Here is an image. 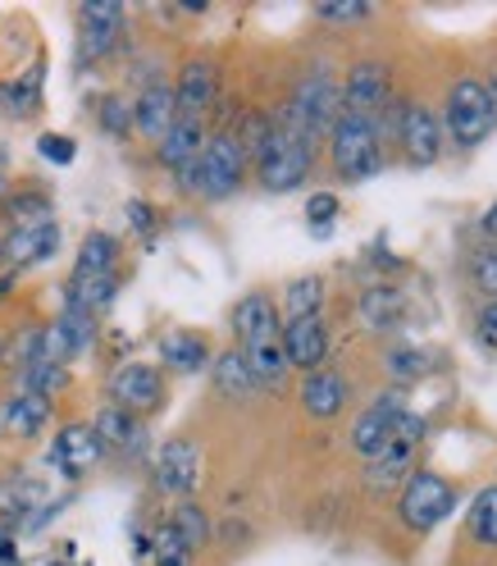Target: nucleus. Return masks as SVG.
<instances>
[{
  "mask_svg": "<svg viewBox=\"0 0 497 566\" xmlns=\"http://www.w3.org/2000/svg\"><path fill=\"white\" fill-rule=\"evenodd\" d=\"M315 14L325 23H357L370 14V0H319Z\"/></svg>",
  "mask_w": 497,
  "mask_h": 566,
  "instance_id": "4c0bfd02",
  "label": "nucleus"
},
{
  "mask_svg": "<svg viewBox=\"0 0 497 566\" xmlns=\"http://www.w3.org/2000/svg\"><path fill=\"white\" fill-rule=\"evenodd\" d=\"M46 566H64V562H46Z\"/></svg>",
  "mask_w": 497,
  "mask_h": 566,
  "instance_id": "8fccbe9b",
  "label": "nucleus"
},
{
  "mask_svg": "<svg viewBox=\"0 0 497 566\" xmlns=\"http://www.w3.org/2000/svg\"><path fill=\"white\" fill-rule=\"evenodd\" d=\"M456 507V493L443 475L434 471H411L406 475V489H402V521L411 530H434L443 516H452Z\"/></svg>",
  "mask_w": 497,
  "mask_h": 566,
  "instance_id": "0eeeda50",
  "label": "nucleus"
},
{
  "mask_svg": "<svg viewBox=\"0 0 497 566\" xmlns=\"http://www.w3.org/2000/svg\"><path fill=\"white\" fill-rule=\"evenodd\" d=\"M329 147H334V165L342 179H370L383 165V147H379V128L370 115H351L342 111L338 124L329 128Z\"/></svg>",
  "mask_w": 497,
  "mask_h": 566,
  "instance_id": "f03ea898",
  "label": "nucleus"
},
{
  "mask_svg": "<svg viewBox=\"0 0 497 566\" xmlns=\"http://www.w3.org/2000/svg\"><path fill=\"white\" fill-rule=\"evenodd\" d=\"M156 484L160 493H173V499L188 503V493L201 484V452L192 439H169L156 452Z\"/></svg>",
  "mask_w": 497,
  "mask_h": 566,
  "instance_id": "1a4fd4ad",
  "label": "nucleus"
},
{
  "mask_svg": "<svg viewBox=\"0 0 497 566\" xmlns=\"http://www.w3.org/2000/svg\"><path fill=\"white\" fill-rule=\"evenodd\" d=\"M0 265H6V238H0Z\"/></svg>",
  "mask_w": 497,
  "mask_h": 566,
  "instance_id": "09e8293b",
  "label": "nucleus"
},
{
  "mask_svg": "<svg viewBox=\"0 0 497 566\" xmlns=\"http://www.w3.org/2000/svg\"><path fill=\"white\" fill-rule=\"evenodd\" d=\"M197 169H201V184H197L201 197H210V201L233 197V192L242 188V174H246V151H242L237 133L205 137V151H201Z\"/></svg>",
  "mask_w": 497,
  "mask_h": 566,
  "instance_id": "20e7f679",
  "label": "nucleus"
},
{
  "mask_svg": "<svg viewBox=\"0 0 497 566\" xmlns=\"http://www.w3.org/2000/svg\"><path fill=\"white\" fill-rule=\"evenodd\" d=\"M402 398H393V394H388V398H379L374 407H366L361 416H357V424H351V448H357L361 457H366V462H370V457H379V448L388 443V434H393V424L402 420Z\"/></svg>",
  "mask_w": 497,
  "mask_h": 566,
  "instance_id": "ddd939ff",
  "label": "nucleus"
},
{
  "mask_svg": "<svg viewBox=\"0 0 497 566\" xmlns=\"http://www.w3.org/2000/svg\"><path fill=\"white\" fill-rule=\"evenodd\" d=\"M424 370H430V357L415 347H398V352H388V375L393 379H420Z\"/></svg>",
  "mask_w": 497,
  "mask_h": 566,
  "instance_id": "58836bf2",
  "label": "nucleus"
},
{
  "mask_svg": "<svg viewBox=\"0 0 497 566\" xmlns=\"http://www.w3.org/2000/svg\"><path fill=\"white\" fill-rule=\"evenodd\" d=\"M470 274L479 283V293H488L497 302V247H484V252L470 256Z\"/></svg>",
  "mask_w": 497,
  "mask_h": 566,
  "instance_id": "a19ab883",
  "label": "nucleus"
},
{
  "mask_svg": "<svg viewBox=\"0 0 497 566\" xmlns=\"http://www.w3.org/2000/svg\"><path fill=\"white\" fill-rule=\"evenodd\" d=\"M220 92V69L210 60H188L179 69V87H173V101H179V115L201 119L210 111V101Z\"/></svg>",
  "mask_w": 497,
  "mask_h": 566,
  "instance_id": "4468645a",
  "label": "nucleus"
},
{
  "mask_svg": "<svg viewBox=\"0 0 497 566\" xmlns=\"http://www.w3.org/2000/svg\"><path fill=\"white\" fill-rule=\"evenodd\" d=\"M406 315V297L398 289H366L361 293V321L374 329V334H393Z\"/></svg>",
  "mask_w": 497,
  "mask_h": 566,
  "instance_id": "a878e982",
  "label": "nucleus"
},
{
  "mask_svg": "<svg viewBox=\"0 0 497 566\" xmlns=\"http://www.w3.org/2000/svg\"><path fill=\"white\" fill-rule=\"evenodd\" d=\"M470 535L479 544H497V489H484L470 507Z\"/></svg>",
  "mask_w": 497,
  "mask_h": 566,
  "instance_id": "72a5a7b5",
  "label": "nucleus"
},
{
  "mask_svg": "<svg viewBox=\"0 0 497 566\" xmlns=\"http://www.w3.org/2000/svg\"><path fill=\"white\" fill-rule=\"evenodd\" d=\"M173 119H179V101H173V87H165V83H147V87H141V96L133 101V128L141 137H156L160 142Z\"/></svg>",
  "mask_w": 497,
  "mask_h": 566,
  "instance_id": "dca6fc26",
  "label": "nucleus"
},
{
  "mask_svg": "<svg viewBox=\"0 0 497 566\" xmlns=\"http://www.w3.org/2000/svg\"><path fill=\"white\" fill-rule=\"evenodd\" d=\"M302 407L315 420H334L347 407V384L338 370H310L302 384Z\"/></svg>",
  "mask_w": 497,
  "mask_h": 566,
  "instance_id": "aec40b11",
  "label": "nucleus"
},
{
  "mask_svg": "<svg viewBox=\"0 0 497 566\" xmlns=\"http://www.w3.org/2000/svg\"><path fill=\"white\" fill-rule=\"evenodd\" d=\"M101 439L92 434V424H64L51 448V467H60L64 480H78L92 462H101Z\"/></svg>",
  "mask_w": 497,
  "mask_h": 566,
  "instance_id": "9b49d317",
  "label": "nucleus"
},
{
  "mask_svg": "<svg viewBox=\"0 0 497 566\" xmlns=\"http://www.w3.org/2000/svg\"><path fill=\"white\" fill-rule=\"evenodd\" d=\"M475 334H479V343H484V347H493V352H497V302H488V306L479 311Z\"/></svg>",
  "mask_w": 497,
  "mask_h": 566,
  "instance_id": "c03bdc74",
  "label": "nucleus"
},
{
  "mask_svg": "<svg viewBox=\"0 0 497 566\" xmlns=\"http://www.w3.org/2000/svg\"><path fill=\"white\" fill-rule=\"evenodd\" d=\"M169 525L179 530V535H183V544H188L192 553H197V548L210 539V521H205V512H201L197 503H179V512L169 516Z\"/></svg>",
  "mask_w": 497,
  "mask_h": 566,
  "instance_id": "473e14b6",
  "label": "nucleus"
},
{
  "mask_svg": "<svg viewBox=\"0 0 497 566\" xmlns=\"http://www.w3.org/2000/svg\"><path fill=\"white\" fill-rule=\"evenodd\" d=\"M443 115H447V133L456 137V147H479V142L493 133V124H497L488 87L479 78H461L447 92V111Z\"/></svg>",
  "mask_w": 497,
  "mask_h": 566,
  "instance_id": "7ed1b4c3",
  "label": "nucleus"
},
{
  "mask_svg": "<svg viewBox=\"0 0 497 566\" xmlns=\"http://www.w3.org/2000/svg\"><path fill=\"white\" fill-rule=\"evenodd\" d=\"M402 151H406L411 165H434L438 160V119L424 111V105L402 111Z\"/></svg>",
  "mask_w": 497,
  "mask_h": 566,
  "instance_id": "6ab92c4d",
  "label": "nucleus"
},
{
  "mask_svg": "<svg viewBox=\"0 0 497 566\" xmlns=\"http://www.w3.org/2000/svg\"><path fill=\"white\" fill-rule=\"evenodd\" d=\"M233 329L242 343H252V338H269L278 334V311L265 293H246L237 306H233Z\"/></svg>",
  "mask_w": 497,
  "mask_h": 566,
  "instance_id": "4be33fe9",
  "label": "nucleus"
},
{
  "mask_svg": "<svg viewBox=\"0 0 497 566\" xmlns=\"http://www.w3.org/2000/svg\"><path fill=\"white\" fill-rule=\"evenodd\" d=\"M78 19H83V28H124V6L119 0H87Z\"/></svg>",
  "mask_w": 497,
  "mask_h": 566,
  "instance_id": "e433bc0d",
  "label": "nucleus"
},
{
  "mask_svg": "<svg viewBox=\"0 0 497 566\" xmlns=\"http://www.w3.org/2000/svg\"><path fill=\"white\" fill-rule=\"evenodd\" d=\"M484 233H488V238L497 242V201H493V206L484 210Z\"/></svg>",
  "mask_w": 497,
  "mask_h": 566,
  "instance_id": "49530a36",
  "label": "nucleus"
},
{
  "mask_svg": "<svg viewBox=\"0 0 497 566\" xmlns=\"http://www.w3.org/2000/svg\"><path fill=\"white\" fill-rule=\"evenodd\" d=\"M160 361L169 370H179V375H197L210 366V347L201 334H183V329H173L160 338Z\"/></svg>",
  "mask_w": 497,
  "mask_h": 566,
  "instance_id": "5701e85b",
  "label": "nucleus"
},
{
  "mask_svg": "<svg viewBox=\"0 0 497 566\" xmlns=\"http://www.w3.org/2000/svg\"><path fill=\"white\" fill-rule=\"evenodd\" d=\"M115 297H119V274H92V279H68V302L64 306H78V311H87L92 321L101 311H110L115 306Z\"/></svg>",
  "mask_w": 497,
  "mask_h": 566,
  "instance_id": "b1692460",
  "label": "nucleus"
},
{
  "mask_svg": "<svg viewBox=\"0 0 497 566\" xmlns=\"http://www.w3.org/2000/svg\"><path fill=\"white\" fill-rule=\"evenodd\" d=\"M315 165V137L293 119V111L283 105L278 115H269V137L256 156V169H261V184L269 192H293L306 184V174Z\"/></svg>",
  "mask_w": 497,
  "mask_h": 566,
  "instance_id": "f257e3e1",
  "label": "nucleus"
},
{
  "mask_svg": "<svg viewBox=\"0 0 497 566\" xmlns=\"http://www.w3.org/2000/svg\"><path fill=\"white\" fill-rule=\"evenodd\" d=\"M288 111H293V119L319 142V133H329V128L338 124V115H342V87H338L329 74H306V78L297 83L293 101H288Z\"/></svg>",
  "mask_w": 497,
  "mask_h": 566,
  "instance_id": "423d86ee",
  "label": "nucleus"
},
{
  "mask_svg": "<svg viewBox=\"0 0 497 566\" xmlns=\"http://www.w3.org/2000/svg\"><path fill=\"white\" fill-rule=\"evenodd\" d=\"M388 101V69L379 60H361L347 69V83H342V111L351 115H370Z\"/></svg>",
  "mask_w": 497,
  "mask_h": 566,
  "instance_id": "f8f14e48",
  "label": "nucleus"
},
{
  "mask_svg": "<svg viewBox=\"0 0 497 566\" xmlns=\"http://www.w3.org/2000/svg\"><path fill=\"white\" fill-rule=\"evenodd\" d=\"M55 252H60V224H55V216L38 220V224H19L6 238V261L10 265H42Z\"/></svg>",
  "mask_w": 497,
  "mask_h": 566,
  "instance_id": "2eb2a0df",
  "label": "nucleus"
},
{
  "mask_svg": "<svg viewBox=\"0 0 497 566\" xmlns=\"http://www.w3.org/2000/svg\"><path fill=\"white\" fill-rule=\"evenodd\" d=\"M119 265V242L110 233H87L83 247H78V265L74 274L78 279H92V274H115Z\"/></svg>",
  "mask_w": 497,
  "mask_h": 566,
  "instance_id": "bb28decb",
  "label": "nucleus"
},
{
  "mask_svg": "<svg viewBox=\"0 0 497 566\" xmlns=\"http://www.w3.org/2000/svg\"><path fill=\"white\" fill-rule=\"evenodd\" d=\"M101 128L110 133V137H128L133 128V105L124 96H105L101 101Z\"/></svg>",
  "mask_w": 497,
  "mask_h": 566,
  "instance_id": "f704fd0d",
  "label": "nucleus"
},
{
  "mask_svg": "<svg viewBox=\"0 0 497 566\" xmlns=\"http://www.w3.org/2000/svg\"><path fill=\"white\" fill-rule=\"evenodd\" d=\"M10 216H14V229H19V224H38V220H51V201H46L42 192L14 197V201H10Z\"/></svg>",
  "mask_w": 497,
  "mask_h": 566,
  "instance_id": "ea45409f",
  "label": "nucleus"
},
{
  "mask_svg": "<svg viewBox=\"0 0 497 566\" xmlns=\"http://www.w3.org/2000/svg\"><path fill=\"white\" fill-rule=\"evenodd\" d=\"M306 220H310L319 233H325V229L338 220V197H334V192H315V197L306 201Z\"/></svg>",
  "mask_w": 497,
  "mask_h": 566,
  "instance_id": "37998d69",
  "label": "nucleus"
},
{
  "mask_svg": "<svg viewBox=\"0 0 497 566\" xmlns=\"http://www.w3.org/2000/svg\"><path fill=\"white\" fill-rule=\"evenodd\" d=\"M215 384H220V394L224 398H246L252 394V370H246V361H242V352L233 347V352H220L215 357Z\"/></svg>",
  "mask_w": 497,
  "mask_h": 566,
  "instance_id": "c756f323",
  "label": "nucleus"
},
{
  "mask_svg": "<svg viewBox=\"0 0 497 566\" xmlns=\"http://www.w3.org/2000/svg\"><path fill=\"white\" fill-rule=\"evenodd\" d=\"M119 32H124V28H83L78 55H83V60H105V55L119 46Z\"/></svg>",
  "mask_w": 497,
  "mask_h": 566,
  "instance_id": "c9c22d12",
  "label": "nucleus"
},
{
  "mask_svg": "<svg viewBox=\"0 0 497 566\" xmlns=\"http://www.w3.org/2000/svg\"><path fill=\"white\" fill-rule=\"evenodd\" d=\"M278 343L288 352V366L297 370H319L329 357V329L319 315H306V321H288L278 329Z\"/></svg>",
  "mask_w": 497,
  "mask_h": 566,
  "instance_id": "9d476101",
  "label": "nucleus"
},
{
  "mask_svg": "<svg viewBox=\"0 0 497 566\" xmlns=\"http://www.w3.org/2000/svg\"><path fill=\"white\" fill-rule=\"evenodd\" d=\"M92 434L101 439V448H141V424L133 420V411H124V407H101L96 411V420H92Z\"/></svg>",
  "mask_w": 497,
  "mask_h": 566,
  "instance_id": "393cba45",
  "label": "nucleus"
},
{
  "mask_svg": "<svg viewBox=\"0 0 497 566\" xmlns=\"http://www.w3.org/2000/svg\"><path fill=\"white\" fill-rule=\"evenodd\" d=\"M201 151H205V124H201V119H192V115H179V119L169 124V133L160 137L156 160H160L165 169L179 174V169H183V165H192Z\"/></svg>",
  "mask_w": 497,
  "mask_h": 566,
  "instance_id": "a211bd4d",
  "label": "nucleus"
},
{
  "mask_svg": "<svg viewBox=\"0 0 497 566\" xmlns=\"http://www.w3.org/2000/svg\"><path fill=\"white\" fill-rule=\"evenodd\" d=\"M420 434H424V420L402 411V420L393 424V434H388V443L379 448V457H370V462H366V484L370 489H393L398 480H406Z\"/></svg>",
  "mask_w": 497,
  "mask_h": 566,
  "instance_id": "39448f33",
  "label": "nucleus"
},
{
  "mask_svg": "<svg viewBox=\"0 0 497 566\" xmlns=\"http://www.w3.org/2000/svg\"><path fill=\"white\" fill-rule=\"evenodd\" d=\"M0 101H6V111L14 119H28L32 111H38V101H42V64H32L28 74H19L14 83L0 87Z\"/></svg>",
  "mask_w": 497,
  "mask_h": 566,
  "instance_id": "c85d7f7f",
  "label": "nucleus"
},
{
  "mask_svg": "<svg viewBox=\"0 0 497 566\" xmlns=\"http://www.w3.org/2000/svg\"><path fill=\"white\" fill-rule=\"evenodd\" d=\"M46 420H51V398H38V394H14L0 407V430L19 434V439H32Z\"/></svg>",
  "mask_w": 497,
  "mask_h": 566,
  "instance_id": "412c9836",
  "label": "nucleus"
},
{
  "mask_svg": "<svg viewBox=\"0 0 497 566\" xmlns=\"http://www.w3.org/2000/svg\"><path fill=\"white\" fill-rule=\"evenodd\" d=\"M110 398H115V407H124V411H133V416H147V411H156L160 398H165V379H160V370L147 366V361H128V366H119L115 379H110Z\"/></svg>",
  "mask_w": 497,
  "mask_h": 566,
  "instance_id": "6e6552de",
  "label": "nucleus"
},
{
  "mask_svg": "<svg viewBox=\"0 0 497 566\" xmlns=\"http://www.w3.org/2000/svg\"><path fill=\"white\" fill-rule=\"evenodd\" d=\"M64 384H68L64 366H51V361H32V366H23V375H19V394H38V398H51L55 388H64Z\"/></svg>",
  "mask_w": 497,
  "mask_h": 566,
  "instance_id": "2f4dec72",
  "label": "nucleus"
},
{
  "mask_svg": "<svg viewBox=\"0 0 497 566\" xmlns=\"http://www.w3.org/2000/svg\"><path fill=\"white\" fill-rule=\"evenodd\" d=\"M242 361H246V370H252V384L256 388H283V384H288V375H293L288 352H283L278 334L242 343Z\"/></svg>",
  "mask_w": 497,
  "mask_h": 566,
  "instance_id": "f3484780",
  "label": "nucleus"
},
{
  "mask_svg": "<svg viewBox=\"0 0 497 566\" xmlns=\"http://www.w3.org/2000/svg\"><path fill=\"white\" fill-rule=\"evenodd\" d=\"M147 548H151V566H188V562H192V548L183 544V535H179V530H173L169 521L151 530Z\"/></svg>",
  "mask_w": 497,
  "mask_h": 566,
  "instance_id": "7c9ffc66",
  "label": "nucleus"
},
{
  "mask_svg": "<svg viewBox=\"0 0 497 566\" xmlns=\"http://www.w3.org/2000/svg\"><path fill=\"white\" fill-rule=\"evenodd\" d=\"M319 306H325V279L319 274H302V279H293L288 289H283V311H288V321L319 315Z\"/></svg>",
  "mask_w": 497,
  "mask_h": 566,
  "instance_id": "cd10ccee",
  "label": "nucleus"
},
{
  "mask_svg": "<svg viewBox=\"0 0 497 566\" xmlns=\"http://www.w3.org/2000/svg\"><path fill=\"white\" fill-rule=\"evenodd\" d=\"M38 151H42V160H51V165H68L74 160V137H64V133H42L38 137Z\"/></svg>",
  "mask_w": 497,
  "mask_h": 566,
  "instance_id": "79ce46f5",
  "label": "nucleus"
},
{
  "mask_svg": "<svg viewBox=\"0 0 497 566\" xmlns=\"http://www.w3.org/2000/svg\"><path fill=\"white\" fill-rule=\"evenodd\" d=\"M14 553V539H10V525L0 521V557H10Z\"/></svg>",
  "mask_w": 497,
  "mask_h": 566,
  "instance_id": "de8ad7c7",
  "label": "nucleus"
},
{
  "mask_svg": "<svg viewBox=\"0 0 497 566\" xmlns=\"http://www.w3.org/2000/svg\"><path fill=\"white\" fill-rule=\"evenodd\" d=\"M128 224L137 233H151L156 229V206L151 201H128Z\"/></svg>",
  "mask_w": 497,
  "mask_h": 566,
  "instance_id": "a18cd8bd",
  "label": "nucleus"
}]
</instances>
